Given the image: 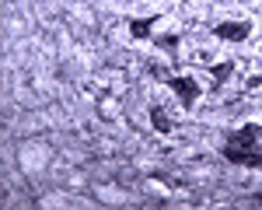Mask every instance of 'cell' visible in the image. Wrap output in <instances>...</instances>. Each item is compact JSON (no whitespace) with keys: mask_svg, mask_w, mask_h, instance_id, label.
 <instances>
[{"mask_svg":"<svg viewBox=\"0 0 262 210\" xmlns=\"http://www.w3.org/2000/svg\"><path fill=\"white\" fill-rule=\"evenodd\" d=\"M259 137H262V126L259 123H245L242 130H238V133H231V137H227V144L221 147L224 161L242 165V168H262Z\"/></svg>","mask_w":262,"mask_h":210,"instance_id":"6da1fadb","label":"cell"},{"mask_svg":"<svg viewBox=\"0 0 262 210\" xmlns=\"http://www.w3.org/2000/svg\"><path fill=\"white\" fill-rule=\"evenodd\" d=\"M164 84L175 91V98L182 102L185 112H192V109H196V102H200V95H203V84H196L192 77H182V74H179V77H164Z\"/></svg>","mask_w":262,"mask_h":210,"instance_id":"7a4b0ae2","label":"cell"},{"mask_svg":"<svg viewBox=\"0 0 262 210\" xmlns=\"http://www.w3.org/2000/svg\"><path fill=\"white\" fill-rule=\"evenodd\" d=\"M210 32L224 42H245L252 35V21H221V25H213Z\"/></svg>","mask_w":262,"mask_h":210,"instance_id":"3957f363","label":"cell"},{"mask_svg":"<svg viewBox=\"0 0 262 210\" xmlns=\"http://www.w3.org/2000/svg\"><path fill=\"white\" fill-rule=\"evenodd\" d=\"M234 67H238V63H234V56H231V60H224V63H206V70H210V77H213V84H210V88H213V91H221L224 84H227V77L234 74Z\"/></svg>","mask_w":262,"mask_h":210,"instance_id":"277c9868","label":"cell"},{"mask_svg":"<svg viewBox=\"0 0 262 210\" xmlns=\"http://www.w3.org/2000/svg\"><path fill=\"white\" fill-rule=\"evenodd\" d=\"M158 21H161L158 14H150V18H129L126 25H129V35H133V39H150V35H154L150 28H154Z\"/></svg>","mask_w":262,"mask_h":210,"instance_id":"5b68a950","label":"cell"},{"mask_svg":"<svg viewBox=\"0 0 262 210\" xmlns=\"http://www.w3.org/2000/svg\"><path fill=\"white\" fill-rule=\"evenodd\" d=\"M150 42H154V46H161L164 53L179 63V32H168V35H150Z\"/></svg>","mask_w":262,"mask_h":210,"instance_id":"8992f818","label":"cell"},{"mask_svg":"<svg viewBox=\"0 0 262 210\" xmlns=\"http://www.w3.org/2000/svg\"><path fill=\"white\" fill-rule=\"evenodd\" d=\"M150 126H154L158 133H171V130H175V123L164 116V105H150Z\"/></svg>","mask_w":262,"mask_h":210,"instance_id":"52a82bcc","label":"cell"},{"mask_svg":"<svg viewBox=\"0 0 262 210\" xmlns=\"http://www.w3.org/2000/svg\"><path fill=\"white\" fill-rule=\"evenodd\" d=\"M252 203H255V207H262V193H255V196H252Z\"/></svg>","mask_w":262,"mask_h":210,"instance_id":"ba28073f","label":"cell"}]
</instances>
